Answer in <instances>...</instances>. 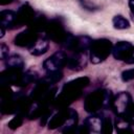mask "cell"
Returning a JSON list of instances; mask_svg holds the SVG:
<instances>
[{
	"label": "cell",
	"instance_id": "6da1fadb",
	"mask_svg": "<svg viewBox=\"0 0 134 134\" xmlns=\"http://www.w3.org/2000/svg\"><path fill=\"white\" fill-rule=\"evenodd\" d=\"M89 83L90 80L88 76H81L69 81L63 86L61 92L53 99L51 106L58 110L67 108L70 104H72L75 99H77L81 96L83 89L87 87Z\"/></svg>",
	"mask_w": 134,
	"mask_h": 134
},
{
	"label": "cell",
	"instance_id": "7a4b0ae2",
	"mask_svg": "<svg viewBox=\"0 0 134 134\" xmlns=\"http://www.w3.org/2000/svg\"><path fill=\"white\" fill-rule=\"evenodd\" d=\"M112 93L107 89H98L87 95L84 102V108L89 113H96L97 111L107 109L112 104Z\"/></svg>",
	"mask_w": 134,
	"mask_h": 134
},
{
	"label": "cell",
	"instance_id": "3957f363",
	"mask_svg": "<svg viewBox=\"0 0 134 134\" xmlns=\"http://www.w3.org/2000/svg\"><path fill=\"white\" fill-rule=\"evenodd\" d=\"M113 45L108 39H97L92 42L90 47V61L93 64H98L105 61L112 52Z\"/></svg>",
	"mask_w": 134,
	"mask_h": 134
},
{
	"label": "cell",
	"instance_id": "277c9868",
	"mask_svg": "<svg viewBox=\"0 0 134 134\" xmlns=\"http://www.w3.org/2000/svg\"><path fill=\"white\" fill-rule=\"evenodd\" d=\"M45 37L50 39L51 41L62 44L66 41L67 37H68V32L65 30L63 23L61 22L60 19H52L50 21H48L46 29H45Z\"/></svg>",
	"mask_w": 134,
	"mask_h": 134
},
{
	"label": "cell",
	"instance_id": "5b68a950",
	"mask_svg": "<svg viewBox=\"0 0 134 134\" xmlns=\"http://www.w3.org/2000/svg\"><path fill=\"white\" fill-rule=\"evenodd\" d=\"M91 38L87 36H79L74 37L72 35H68L66 41L63 43V46L72 52H85L86 50L90 49L92 45Z\"/></svg>",
	"mask_w": 134,
	"mask_h": 134
},
{
	"label": "cell",
	"instance_id": "8992f818",
	"mask_svg": "<svg viewBox=\"0 0 134 134\" xmlns=\"http://www.w3.org/2000/svg\"><path fill=\"white\" fill-rule=\"evenodd\" d=\"M132 104H133V100H132L130 93H128L126 91H121L113 97L111 107L117 116L125 117L127 115L128 111L130 110Z\"/></svg>",
	"mask_w": 134,
	"mask_h": 134
},
{
	"label": "cell",
	"instance_id": "52a82bcc",
	"mask_svg": "<svg viewBox=\"0 0 134 134\" xmlns=\"http://www.w3.org/2000/svg\"><path fill=\"white\" fill-rule=\"evenodd\" d=\"M67 58L68 55L64 51H57L43 62V68L47 72L61 70L64 66H66Z\"/></svg>",
	"mask_w": 134,
	"mask_h": 134
},
{
	"label": "cell",
	"instance_id": "ba28073f",
	"mask_svg": "<svg viewBox=\"0 0 134 134\" xmlns=\"http://www.w3.org/2000/svg\"><path fill=\"white\" fill-rule=\"evenodd\" d=\"M38 39H39V34L37 31H35L34 29L28 27L27 29L19 32L15 37L14 43H15V45H17L19 47H28V48H30L36 44Z\"/></svg>",
	"mask_w": 134,
	"mask_h": 134
},
{
	"label": "cell",
	"instance_id": "9c48e42d",
	"mask_svg": "<svg viewBox=\"0 0 134 134\" xmlns=\"http://www.w3.org/2000/svg\"><path fill=\"white\" fill-rule=\"evenodd\" d=\"M35 16H36V13L34 12V8L28 3L23 4L19 8V10L17 12L15 27H20L23 25H29L30 22L32 21V19L35 18Z\"/></svg>",
	"mask_w": 134,
	"mask_h": 134
},
{
	"label": "cell",
	"instance_id": "30bf717a",
	"mask_svg": "<svg viewBox=\"0 0 134 134\" xmlns=\"http://www.w3.org/2000/svg\"><path fill=\"white\" fill-rule=\"evenodd\" d=\"M70 109L71 108H68V107L63 108V109H60L55 114H53L48 120V128L51 130L61 129L66 124L70 115Z\"/></svg>",
	"mask_w": 134,
	"mask_h": 134
},
{
	"label": "cell",
	"instance_id": "8fae6325",
	"mask_svg": "<svg viewBox=\"0 0 134 134\" xmlns=\"http://www.w3.org/2000/svg\"><path fill=\"white\" fill-rule=\"evenodd\" d=\"M132 48H133V45L130 42L120 41V42H117L113 46L112 54L116 60L126 62V60L129 58V55L132 51Z\"/></svg>",
	"mask_w": 134,
	"mask_h": 134
},
{
	"label": "cell",
	"instance_id": "7c38bea8",
	"mask_svg": "<svg viewBox=\"0 0 134 134\" xmlns=\"http://www.w3.org/2000/svg\"><path fill=\"white\" fill-rule=\"evenodd\" d=\"M85 66H86L85 52H72V54L67 58L66 67L71 70H79Z\"/></svg>",
	"mask_w": 134,
	"mask_h": 134
},
{
	"label": "cell",
	"instance_id": "4fadbf2b",
	"mask_svg": "<svg viewBox=\"0 0 134 134\" xmlns=\"http://www.w3.org/2000/svg\"><path fill=\"white\" fill-rule=\"evenodd\" d=\"M103 122H104V118H102L98 115H91L88 116L85 121H84V126L87 128L88 133L92 132V133H100L103 130Z\"/></svg>",
	"mask_w": 134,
	"mask_h": 134
},
{
	"label": "cell",
	"instance_id": "5bb4252c",
	"mask_svg": "<svg viewBox=\"0 0 134 134\" xmlns=\"http://www.w3.org/2000/svg\"><path fill=\"white\" fill-rule=\"evenodd\" d=\"M16 16L17 13L5 9L0 13V25L5 27V28H15V23H16Z\"/></svg>",
	"mask_w": 134,
	"mask_h": 134
},
{
	"label": "cell",
	"instance_id": "9a60e30c",
	"mask_svg": "<svg viewBox=\"0 0 134 134\" xmlns=\"http://www.w3.org/2000/svg\"><path fill=\"white\" fill-rule=\"evenodd\" d=\"M47 19L45 18V16L41 15V14H38L35 16V18L32 19V21L30 22V24L28 25L29 28L34 29L35 31H37L38 34L41 32V31H45L46 29V26H47Z\"/></svg>",
	"mask_w": 134,
	"mask_h": 134
},
{
	"label": "cell",
	"instance_id": "2e32d148",
	"mask_svg": "<svg viewBox=\"0 0 134 134\" xmlns=\"http://www.w3.org/2000/svg\"><path fill=\"white\" fill-rule=\"evenodd\" d=\"M48 47H49V43L47 41L46 38H39L38 41L36 42V44L30 47V53L32 55H41V54H44L47 50H48Z\"/></svg>",
	"mask_w": 134,
	"mask_h": 134
},
{
	"label": "cell",
	"instance_id": "e0dca14e",
	"mask_svg": "<svg viewBox=\"0 0 134 134\" xmlns=\"http://www.w3.org/2000/svg\"><path fill=\"white\" fill-rule=\"evenodd\" d=\"M132 124L122 116H117V119L115 121V128L116 131L119 133H132L133 129L131 128Z\"/></svg>",
	"mask_w": 134,
	"mask_h": 134
},
{
	"label": "cell",
	"instance_id": "ac0fdd59",
	"mask_svg": "<svg viewBox=\"0 0 134 134\" xmlns=\"http://www.w3.org/2000/svg\"><path fill=\"white\" fill-rule=\"evenodd\" d=\"M5 66L7 68H16V69H23L24 67V61L20 55L14 54L10 57H7L5 59Z\"/></svg>",
	"mask_w": 134,
	"mask_h": 134
},
{
	"label": "cell",
	"instance_id": "d6986e66",
	"mask_svg": "<svg viewBox=\"0 0 134 134\" xmlns=\"http://www.w3.org/2000/svg\"><path fill=\"white\" fill-rule=\"evenodd\" d=\"M63 77V73L61 72V70H57V71H49L43 79L42 81L45 82L48 85H53L55 83H58L61 79Z\"/></svg>",
	"mask_w": 134,
	"mask_h": 134
},
{
	"label": "cell",
	"instance_id": "ffe728a7",
	"mask_svg": "<svg viewBox=\"0 0 134 134\" xmlns=\"http://www.w3.org/2000/svg\"><path fill=\"white\" fill-rule=\"evenodd\" d=\"M112 23H113V26L114 28L116 29H127L130 27V22L128 19H126L125 17L120 16V15H117L113 18L112 20Z\"/></svg>",
	"mask_w": 134,
	"mask_h": 134
},
{
	"label": "cell",
	"instance_id": "44dd1931",
	"mask_svg": "<svg viewBox=\"0 0 134 134\" xmlns=\"http://www.w3.org/2000/svg\"><path fill=\"white\" fill-rule=\"evenodd\" d=\"M24 116H26L25 113H23V112H18V113L15 115V117H13V118L10 119V121L7 124L8 128H9L10 130H16L17 128H19L20 126H22L23 120H24Z\"/></svg>",
	"mask_w": 134,
	"mask_h": 134
},
{
	"label": "cell",
	"instance_id": "7402d4cb",
	"mask_svg": "<svg viewBox=\"0 0 134 134\" xmlns=\"http://www.w3.org/2000/svg\"><path fill=\"white\" fill-rule=\"evenodd\" d=\"M113 130V124H112V120L109 118V117H106L104 118V122H103V130H102V133H105V134H109L111 133Z\"/></svg>",
	"mask_w": 134,
	"mask_h": 134
},
{
	"label": "cell",
	"instance_id": "603a6c76",
	"mask_svg": "<svg viewBox=\"0 0 134 134\" xmlns=\"http://www.w3.org/2000/svg\"><path fill=\"white\" fill-rule=\"evenodd\" d=\"M121 80L124 82H129L131 80H134V68L127 69V70L122 71V73H121Z\"/></svg>",
	"mask_w": 134,
	"mask_h": 134
},
{
	"label": "cell",
	"instance_id": "cb8c5ba5",
	"mask_svg": "<svg viewBox=\"0 0 134 134\" xmlns=\"http://www.w3.org/2000/svg\"><path fill=\"white\" fill-rule=\"evenodd\" d=\"M8 46H6L5 44H1L0 45V55H1V59L2 60H5L7 57H8Z\"/></svg>",
	"mask_w": 134,
	"mask_h": 134
},
{
	"label": "cell",
	"instance_id": "d4e9b609",
	"mask_svg": "<svg viewBox=\"0 0 134 134\" xmlns=\"http://www.w3.org/2000/svg\"><path fill=\"white\" fill-rule=\"evenodd\" d=\"M125 117L132 124V126H134V103L132 104L130 110L128 111V113H127V115H126Z\"/></svg>",
	"mask_w": 134,
	"mask_h": 134
},
{
	"label": "cell",
	"instance_id": "484cf974",
	"mask_svg": "<svg viewBox=\"0 0 134 134\" xmlns=\"http://www.w3.org/2000/svg\"><path fill=\"white\" fill-rule=\"evenodd\" d=\"M126 63H127V64H134V46H133V48H132V51H131L129 58L126 60Z\"/></svg>",
	"mask_w": 134,
	"mask_h": 134
},
{
	"label": "cell",
	"instance_id": "4316f807",
	"mask_svg": "<svg viewBox=\"0 0 134 134\" xmlns=\"http://www.w3.org/2000/svg\"><path fill=\"white\" fill-rule=\"evenodd\" d=\"M128 4H129L130 12H131V17H132V20L134 21V0H129Z\"/></svg>",
	"mask_w": 134,
	"mask_h": 134
},
{
	"label": "cell",
	"instance_id": "83f0119b",
	"mask_svg": "<svg viewBox=\"0 0 134 134\" xmlns=\"http://www.w3.org/2000/svg\"><path fill=\"white\" fill-rule=\"evenodd\" d=\"M14 0H0V4L1 5H7V4H10Z\"/></svg>",
	"mask_w": 134,
	"mask_h": 134
},
{
	"label": "cell",
	"instance_id": "f1b7e54d",
	"mask_svg": "<svg viewBox=\"0 0 134 134\" xmlns=\"http://www.w3.org/2000/svg\"><path fill=\"white\" fill-rule=\"evenodd\" d=\"M4 35H5V27L0 25V38H3Z\"/></svg>",
	"mask_w": 134,
	"mask_h": 134
}]
</instances>
